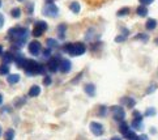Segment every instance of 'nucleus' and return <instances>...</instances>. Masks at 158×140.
Listing matches in <instances>:
<instances>
[{"instance_id":"c03bdc74","label":"nucleus","mask_w":158,"mask_h":140,"mask_svg":"<svg viewBox=\"0 0 158 140\" xmlns=\"http://www.w3.org/2000/svg\"><path fill=\"white\" fill-rule=\"evenodd\" d=\"M111 140H122V138H119V136H112Z\"/></svg>"},{"instance_id":"e433bc0d","label":"nucleus","mask_w":158,"mask_h":140,"mask_svg":"<svg viewBox=\"0 0 158 140\" xmlns=\"http://www.w3.org/2000/svg\"><path fill=\"white\" fill-rule=\"evenodd\" d=\"M139 2L141 3V5H145V7H146V5H150L152 3L154 2V0H139Z\"/></svg>"},{"instance_id":"7c9ffc66","label":"nucleus","mask_w":158,"mask_h":140,"mask_svg":"<svg viewBox=\"0 0 158 140\" xmlns=\"http://www.w3.org/2000/svg\"><path fill=\"white\" fill-rule=\"evenodd\" d=\"M51 83H52L51 76H44V79H43V84H44V85L48 87V85H51Z\"/></svg>"},{"instance_id":"6ab92c4d","label":"nucleus","mask_w":158,"mask_h":140,"mask_svg":"<svg viewBox=\"0 0 158 140\" xmlns=\"http://www.w3.org/2000/svg\"><path fill=\"white\" fill-rule=\"evenodd\" d=\"M46 45H47V47L48 49H56V47H58L59 46V43H58V41H56V40H54V38H48V40L46 41Z\"/></svg>"},{"instance_id":"b1692460","label":"nucleus","mask_w":158,"mask_h":140,"mask_svg":"<svg viewBox=\"0 0 158 140\" xmlns=\"http://www.w3.org/2000/svg\"><path fill=\"white\" fill-rule=\"evenodd\" d=\"M132 127L135 128V130H141V128H143V121L133 119L132 121Z\"/></svg>"},{"instance_id":"f257e3e1","label":"nucleus","mask_w":158,"mask_h":140,"mask_svg":"<svg viewBox=\"0 0 158 140\" xmlns=\"http://www.w3.org/2000/svg\"><path fill=\"white\" fill-rule=\"evenodd\" d=\"M27 37H29V30H27L26 28L15 26V28H12V29L8 30V40H10L13 42L12 49L22 47L25 45Z\"/></svg>"},{"instance_id":"f3484780","label":"nucleus","mask_w":158,"mask_h":140,"mask_svg":"<svg viewBox=\"0 0 158 140\" xmlns=\"http://www.w3.org/2000/svg\"><path fill=\"white\" fill-rule=\"evenodd\" d=\"M65 30H67V25L65 24H60L59 26H58V36H59V38L60 40H64V34H65Z\"/></svg>"},{"instance_id":"72a5a7b5","label":"nucleus","mask_w":158,"mask_h":140,"mask_svg":"<svg viewBox=\"0 0 158 140\" xmlns=\"http://www.w3.org/2000/svg\"><path fill=\"white\" fill-rule=\"evenodd\" d=\"M127 40V37L126 36H123V34H119L116 38H115V42H118V43H120V42H124Z\"/></svg>"},{"instance_id":"aec40b11","label":"nucleus","mask_w":158,"mask_h":140,"mask_svg":"<svg viewBox=\"0 0 158 140\" xmlns=\"http://www.w3.org/2000/svg\"><path fill=\"white\" fill-rule=\"evenodd\" d=\"M119 131H120V134H122V135H126V134H127L128 131H131V130H129V126L127 125L126 122H120Z\"/></svg>"},{"instance_id":"20e7f679","label":"nucleus","mask_w":158,"mask_h":140,"mask_svg":"<svg viewBox=\"0 0 158 140\" xmlns=\"http://www.w3.org/2000/svg\"><path fill=\"white\" fill-rule=\"evenodd\" d=\"M42 13L44 16H47V17H56L59 13V8L56 7L54 3H46L44 4V7L42 8Z\"/></svg>"},{"instance_id":"09e8293b","label":"nucleus","mask_w":158,"mask_h":140,"mask_svg":"<svg viewBox=\"0 0 158 140\" xmlns=\"http://www.w3.org/2000/svg\"><path fill=\"white\" fill-rule=\"evenodd\" d=\"M17 2H20V3H22V2H25V0H17Z\"/></svg>"},{"instance_id":"a18cd8bd","label":"nucleus","mask_w":158,"mask_h":140,"mask_svg":"<svg viewBox=\"0 0 158 140\" xmlns=\"http://www.w3.org/2000/svg\"><path fill=\"white\" fill-rule=\"evenodd\" d=\"M2 104H3V94L0 93V105H2Z\"/></svg>"},{"instance_id":"39448f33","label":"nucleus","mask_w":158,"mask_h":140,"mask_svg":"<svg viewBox=\"0 0 158 140\" xmlns=\"http://www.w3.org/2000/svg\"><path fill=\"white\" fill-rule=\"evenodd\" d=\"M47 22L46 21H43V20H39L37 21L35 24H34V28H33V36L34 37H41L44 32L47 30Z\"/></svg>"},{"instance_id":"a878e982","label":"nucleus","mask_w":158,"mask_h":140,"mask_svg":"<svg viewBox=\"0 0 158 140\" xmlns=\"http://www.w3.org/2000/svg\"><path fill=\"white\" fill-rule=\"evenodd\" d=\"M135 40H137V41H141V42H148L149 41V37L144 34V33H140V34H137L136 37H135Z\"/></svg>"},{"instance_id":"58836bf2","label":"nucleus","mask_w":158,"mask_h":140,"mask_svg":"<svg viewBox=\"0 0 158 140\" xmlns=\"http://www.w3.org/2000/svg\"><path fill=\"white\" fill-rule=\"evenodd\" d=\"M3 25H4V16L0 13V29L3 28Z\"/></svg>"},{"instance_id":"8fccbe9b","label":"nucleus","mask_w":158,"mask_h":140,"mask_svg":"<svg viewBox=\"0 0 158 140\" xmlns=\"http://www.w3.org/2000/svg\"><path fill=\"white\" fill-rule=\"evenodd\" d=\"M0 8H2V0H0Z\"/></svg>"},{"instance_id":"2eb2a0df","label":"nucleus","mask_w":158,"mask_h":140,"mask_svg":"<svg viewBox=\"0 0 158 140\" xmlns=\"http://www.w3.org/2000/svg\"><path fill=\"white\" fill-rule=\"evenodd\" d=\"M7 81H8V84H10V85H13V84H17V83L20 81V75H19V74L8 75Z\"/></svg>"},{"instance_id":"ea45409f","label":"nucleus","mask_w":158,"mask_h":140,"mask_svg":"<svg viewBox=\"0 0 158 140\" xmlns=\"http://www.w3.org/2000/svg\"><path fill=\"white\" fill-rule=\"evenodd\" d=\"M122 34L127 37V36L129 34V30H128V29H124V28H123V29H122Z\"/></svg>"},{"instance_id":"c756f323","label":"nucleus","mask_w":158,"mask_h":140,"mask_svg":"<svg viewBox=\"0 0 158 140\" xmlns=\"http://www.w3.org/2000/svg\"><path fill=\"white\" fill-rule=\"evenodd\" d=\"M152 115H156V109L154 108H149L145 111V117H152Z\"/></svg>"},{"instance_id":"f704fd0d","label":"nucleus","mask_w":158,"mask_h":140,"mask_svg":"<svg viewBox=\"0 0 158 140\" xmlns=\"http://www.w3.org/2000/svg\"><path fill=\"white\" fill-rule=\"evenodd\" d=\"M25 104V98H17V100H16V106H17V108H20V106L21 105H24Z\"/></svg>"},{"instance_id":"4468645a","label":"nucleus","mask_w":158,"mask_h":140,"mask_svg":"<svg viewBox=\"0 0 158 140\" xmlns=\"http://www.w3.org/2000/svg\"><path fill=\"white\" fill-rule=\"evenodd\" d=\"M29 97H37L41 94V88H39L38 85H33L30 89H29Z\"/></svg>"},{"instance_id":"dca6fc26","label":"nucleus","mask_w":158,"mask_h":140,"mask_svg":"<svg viewBox=\"0 0 158 140\" xmlns=\"http://www.w3.org/2000/svg\"><path fill=\"white\" fill-rule=\"evenodd\" d=\"M136 13H137V16H140V17H145V16H148V8H146L145 5H140V7H137V9H136Z\"/></svg>"},{"instance_id":"423d86ee","label":"nucleus","mask_w":158,"mask_h":140,"mask_svg":"<svg viewBox=\"0 0 158 140\" xmlns=\"http://www.w3.org/2000/svg\"><path fill=\"white\" fill-rule=\"evenodd\" d=\"M111 113H112V118L118 122H123L124 118H126V111L122 106L116 105V106H112L111 108Z\"/></svg>"},{"instance_id":"1a4fd4ad","label":"nucleus","mask_w":158,"mask_h":140,"mask_svg":"<svg viewBox=\"0 0 158 140\" xmlns=\"http://www.w3.org/2000/svg\"><path fill=\"white\" fill-rule=\"evenodd\" d=\"M59 63H60V59L59 58H50L48 63H47V70L50 72L59 71Z\"/></svg>"},{"instance_id":"f03ea898","label":"nucleus","mask_w":158,"mask_h":140,"mask_svg":"<svg viewBox=\"0 0 158 140\" xmlns=\"http://www.w3.org/2000/svg\"><path fill=\"white\" fill-rule=\"evenodd\" d=\"M24 70L26 72V75H29V76L44 75V74H46V67H44L43 64L37 63L35 60H30V59L26 60V63L24 66Z\"/></svg>"},{"instance_id":"7ed1b4c3","label":"nucleus","mask_w":158,"mask_h":140,"mask_svg":"<svg viewBox=\"0 0 158 140\" xmlns=\"http://www.w3.org/2000/svg\"><path fill=\"white\" fill-rule=\"evenodd\" d=\"M63 51L72 55V57H80V55L85 54L86 46L82 42H76V43H65L63 46Z\"/></svg>"},{"instance_id":"cd10ccee","label":"nucleus","mask_w":158,"mask_h":140,"mask_svg":"<svg viewBox=\"0 0 158 140\" xmlns=\"http://www.w3.org/2000/svg\"><path fill=\"white\" fill-rule=\"evenodd\" d=\"M13 138H15V130L9 128V130L5 132V140H13Z\"/></svg>"},{"instance_id":"9d476101","label":"nucleus","mask_w":158,"mask_h":140,"mask_svg":"<svg viewBox=\"0 0 158 140\" xmlns=\"http://www.w3.org/2000/svg\"><path fill=\"white\" fill-rule=\"evenodd\" d=\"M72 68V64L68 59H60V63H59V70L63 72V74H68Z\"/></svg>"},{"instance_id":"4c0bfd02","label":"nucleus","mask_w":158,"mask_h":140,"mask_svg":"<svg viewBox=\"0 0 158 140\" xmlns=\"http://www.w3.org/2000/svg\"><path fill=\"white\" fill-rule=\"evenodd\" d=\"M33 3H30V4H27V7H26V12L27 13H33Z\"/></svg>"},{"instance_id":"de8ad7c7","label":"nucleus","mask_w":158,"mask_h":140,"mask_svg":"<svg viewBox=\"0 0 158 140\" xmlns=\"http://www.w3.org/2000/svg\"><path fill=\"white\" fill-rule=\"evenodd\" d=\"M47 3H54V0H46Z\"/></svg>"},{"instance_id":"6e6552de","label":"nucleus","mask_w":158,"mask_h":140,"mask_svg":"<svg viewBox=\"0 0 158 140\" xmlns=\"http://www.w3.org/2000/svg\"><path fill=\"white\" fill-rule=\"evenodd\" d=\"M89 127H90V131H92V134H93V135H95V136H101L103 134V126L101 125V123H98V122H92Z\"/></svg>"},{"instance_id":"c85d7f7f","label":"nucleus","mask_w":158,"mask_h":140,"mask_svg":"<svg viewBox=\"0 0 158 140\" xmlns=\"http://www.w3.org/2000/svg\"><path fill=\"white\" fill-rule=\"evenodd\" d=\"M86 2L90 5H101V4L106 3V2H109V0H86Z\"/></svg>"},{"instance_id":"f8f14e48","label":"nucleus","mask_w":158,"mask_h":140,"mask_svg":"<svg viewBox=\"0 0 158 140\" xmlns=\"http://www.w3.org/2000/svg\"><path fill=\"white\" fill-rule=\"evenodd\" d=\"M12 62H15V55L8 51V53H4L3 54V64H9L12 63Z\"/></svg>"},{"instance_id":"4be33fe9","label":"nucleus","mask_w":158,"mask_h":140,"mask_svg":"<svg viewBox=\"0 0 158 140\" xmlns=\"http://www.w3.org/2000/svg\"><path fill=\"white\" fill-rule=\"evenodd\" d=\"M124 139H127V140H139V135H136L135 134V131H128L126 135H123Z\"/></svg>"},{"instance_id":"0eeeda50","label":"nucleus","mask_w":158,"mask_h":140,"mask_svg":"<svg viewBox=\"0 0 158 140\" xmlns=\"http://www.w3.org/2000/svg\"><path fill=\"white\" fill-rule=\"evenodd\" d=\"M27 50H29V53L33 55V57H38L42 51V45L38 41H31L29 43V46H27Z\"/></svg>"},{"instance_id":"412c9836","label":"nucleus","mask_w":158,"mask_h":140,"mask_svg":"<svg viewBox=\"0 0 158 140\" xmlns=\"http://www.w3.org/2000/svg\"><path fill=\"white\" fill-rule=\"evenodd\" d=\"M129 12H131V11H129V8H128V7H124V8H122V9L118 11L116 16H118V17H124V16H128Z\"/></svg>"},{"instance_id":"49530a36","label":"nucleus","mask_w":158,"mask_h":140,"mask_svg":"<svg viewBox=\"0 0 158 140\" xmlns=\"http://www.w3.org/2000/svg\"><path fill=\"white\" fill-rule=\"evenodd\" d=\"M2 134H3V130H2V126H0V136H2Z\"/></svg>"},{"instance_id":"5701e85b","label":"nucleus","mask_w":158,"mask_h":140,"mask_svg":"<svg viewBox=\"0 0 158 140\" xmlns=\"http://www.w3.org/2000/svg\"><path fill=\"white\" fill-rule=\"evenodd\" d=\"M69 9L72 11L73 13H78L81 11V7H80V4H78L77 2H73V3H71V5H69Z\"/></svg>"},{"instance_id":"ddd939ff","label":"nucleus","mask_w":158,"mask_h":140,"mask_svg":"<svg viewBox=\"0 0 158 140\" xmlns=\"http://www.w3.org/2000/svg\"><path fill=\"white\" fill-rule=\"evenodd\" d=\"M120 102L123 105H126L127 108H133L135 104H136V101H135V98H132V97H123L120 100Z\"/></svg>"},{"instance_id":"37998d69","label":"nucleus","mask_w":158,"mask_h":140,"mask_svg":"<svg viewBox=\"0 0 158 140\" xmlns=\"http://www.w3.org/2000/svg\"><path fill=\"white\" fill-rule=\"evenodd\" d=\"M154 88H156L154 85H152V87H150V88L148 89V93H152V92H153V89H154Z\"/></svg>"},{"instance_id":"473e14b6","label":"nucleus","mask_w":158,"mask_h":140,"mask_svg":"<svg viewBox=\"0 0 158 140\" xmlns=\"http://www.w3.org/2000/svg\"><path fill=\"white\" fill-rule=\"evenodd\" d=\"M42 54H43V58H50L51 57V49H48V47L44 49Z\"/></svg>"},{"instance_id":"a211bd4d","label":"nucleus","mask_w":158,"mask_h":140,"mask_svg":"<svg viewBox=\"0 0 158 140\" xmlns=\"http://www.w3.org/2000/svg\"><path fill=\"white\" fill-rule=\"evenodd\" d=\"M145 28L148 30H153L157 28V21L154 19H149L148 21H146V24H145Z\"/></svg>"},{"instance_id":"a19ab883","label":"nucleus","mask_w":158,"mask_h":140,"mask_svg":"<svg viewBox=\"0 0 158 140\" xmlns=\"http://www.w3.org/2000/svg\"><path fill=\"white\" fill-rule=\"evenodd\" d=\"M139 140H149V138L146 136V135H140L139 136Z\"/></svg>"},{"instance_id":"79ce46f5","label":"nucleus","mask_w":158,"mask_h":140,"mask_svg":"<svg viewBox=\"0 0 158 140\" xmlns=\"http://www.w3.org/2000/svg\"><path fill=\"white\" fill-rule=\"evenodd\" d=\"M3 54H4V47L0 45V57H3Z\"/></svg>"},{"instance_id":"393cba45","label":"nucleus","mask_w":158,"mask_h":140,"mask_svg":"<svg viewBox=\"0 0 158 140\" xmlns=\"http://www.w3.org/2000/svg\"><path fill=\"white\" fill-rule=\"evenodd\" d=\"M0 75H9V66L8 64H2L0 66Z\"/></svg>"},{"instance_id":"bb28decb","label":"nucleus","mask_w":158,"mask_h":140,"mask_svg":"<svg viewBox=\"0 0 158 140\" xmlns=\"http://www.w3.org/2000/svg\"><path fill=\"white\" fill-rule=\"evenodd\" d=\"M10 15H12L13 19H19L21 16V9L20 8H13L12 11H10Z\"/></svg>"},{"instance_id":"9b49d317","label":"nucleus","mask_w":158,"mask_h":140,"mask_svg":"<svg viewBox=\"0 0 158 140\" xmlns=\"http://www.w3.org/2000/svg\"><path fill=\"white\" fill-rule=\"evenodd\" d=\"M84 91L85 93L88 94L89 97H94L95 96V85L94 84H85V87H84Z\"/></svg>"},{"instance_id":"c9c22d12","label":"nucleus","mask_w":158,"mask_h":140,"mask_svg":"<svg viewBox=\"0 0 158 140\" xmlns=\"http://www.w3.org/2000/svg\"><path fill=\"white\" fill-rule=\"evenodd\" d=\"M106 113H107V108L106 106H99V115H106Z\"/></svg>"},{"instance_id":"2f4dec72","label":"nucleus","mask_w":158,"mask_h":140,"mask_svg":"<svg viewBox=\"0 0 158 140\" xmlns=\"http://www.w3.org/2000/svg\"><path fill=\"white\" fill-rule=\"evenodd\" d=\"M133 119H140V121H143V114L140 113V111H137V110H135L133 111Z\"/></svg>"}]
</instances>
